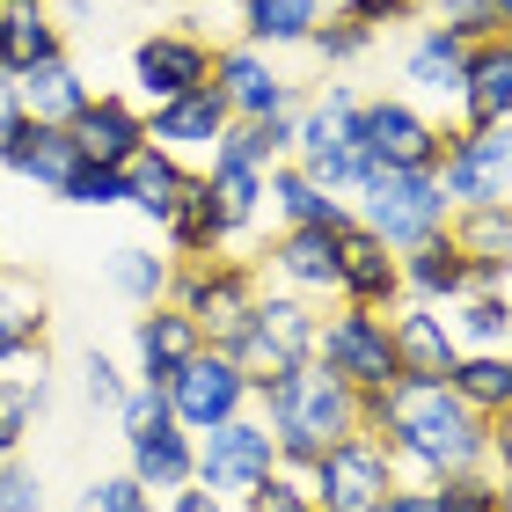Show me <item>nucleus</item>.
I'll return each mask as SVG.
<instances>
[{
    "label": "nucleus",
    "instance_id": "obj_54",
    "mask_svg": "<svg viewBox=\"0 0 512 512\" xmlns=\"http://www.w3.org/2000/svg\"><path fill=\"white\" fill-rule=\"evenodd\" d=\"M498 512H512V469H498Z\"/></svg>",
    "mask_w": 512,
    "mask_h": 512
},
{
    "label": "nucleus",
    "instance_id": "obj_55",
    "mask_svg": "<svg viewBox=\"0 0 512 512\" xmlns=\"http://www.w3.org/2000/svg\"><path fill=\"white\" fill-rule=\"evenodd\" d=\"M483 8L498 15V30H512V0H483Z\"/></svg>",
    "mask_w": 512,
    "mask_h": 512
},
{
    "label": "nucleus",
    "instance_id": "obj_35",
    "mask_svg": "<svg viewBox=\"0 0 512 512\" xmlns=\"http://www.w3.org/2000/svg\"><path fill=\"white\" fill-rule=\"evenodd\" d=\"M447 235L469 264H505L512 271V205H454Z\"/></svg>",
    "mask_w": 512,
    "mask_h": 512
},
{
    "label": "nucleus",
    "instance_id": "obj_1",
    "mask_svg": "<svg viewBox=\"0 0 512 512\" xmlns=\"http://www.w3.org/2000/svg\"><path fill=\"white\" fill-rule=\"evenodd\" d=\"M359 425L388 439L410 483H439L461 469H491V417H476L447 381H388L359 395Z\"/></svg>",
    "mask_w": 512,
    "mask_h": 512
},
{
    "label": "nucleus",
    "instance_id": "obj_40",
    "mask_svg": "<svg viewBox=\"0 0 512 512\" xmlns=\"http://www.w3.org/2000/svg\"><path fill=\"white\" fill-rule=\"evenodd\" d=\"M308 44H315L322 66H352V59L374 52V30H366V22H352V15H330V22H315Z\"/></svg>",
    "mask_w": 512,
    "mask_h": 512
},
{
    "label": "nucleus",
    "instance_id": "obj_33",
    "mask_svg": "<svg viewBox=\"0 0 512 512\" xmlns=\"http://www.w3.org/2000/svg\"><path fill=\"white\" fill-rule=\"evenodd\" d=\"M461 352H512V293H461L447 308Z\"/></svg>",
    "mask_w": 512,
    "mask_h": 512
},
{
    "label": "nucleus",
    "instance_id": "obj_10",
    "mask_svg": "<svg viewBox=\"0 0 512 512\" xmlns=\"http://www.w3.org/2000/svg\"><path fill=\"white\" fill-rule=\"evenodd\" d=\"M359 147L374 169H439L447 125L432 110H417L410 96H374V103H359Z\"/></svg>",
    "mask_w": 512,
    "mask_h": 512
},
{
    "label": "nucleus",
    "instance_id": "obj_51",
    "mask_svg": "<svg viewBox=\"0 0 512 512\" xmlns=\"http://www.w3.org/2000/svg\"><path fill=\"white\" fill-rule=\"evenodd\" d=\"M22 125V96H15V81L0 74V147H8V132Z\"/></svg>",
    "mask_w": 512,
    "mask_h": 512
},
{
    "label": "nucleus",
    "instance_id": "obj_16",
    "mask_svg": "<svg viewBox=\"0 0 512 512\" xmlns=\"http://www.w3.org/2000/svg\"><path fill=\"white\" fill-rule=\"evenodd\" d=\"M125 454H132V476L147 491H183L198 483V439L176 425L169 410H154L147 425H125Z\"/></svg>",
    "mask_w": 512,
    "mask_h": 512
},
{
    "label": "nucleus",
    "instance_id": "obj_15",
    "mask_svg": "<svg viewBox=\"0 0 512 512\" xmlns=\"http://www.w3.org/2000/svg\"><path fill=\"white\" fill-rule=\"evenodd\" d=\"M198 352H205V330L176 308V300L139 308V322H132V359H139V381H147V388H169V374H176V366H191Z\"/></svg>",
    "mask_w": 512,
    "mask_h": 512
},
{
    "label": "nucleus",
    "instance_id": "obj_3",
    "mask_svg": "<svg viewBox=\"0 0 512 512\" xmlns=\"http://www.w3.org/2000/svg\"><path fill=\"white\" fill-rule=\"evenodd\" d=\"M352 220L366 227V235H381L395 256H403V249H417V242L447 235L454 198L439 191V176H432V169H374V176H366V191L352 198Z\"/></svg>",
    "mask_w": 512,
    "mask_h": 512
},
{
    "label": "nucleus",
    "instance_id": "obj_32",
    "mask_svg": "<svg viewBox=\"0 0 512 512\" xmlns=\"http://www.w3.org/2000/svg\"><path fill=\"white\" fill-rule=\"evenodd\" d=\"M183 176H191V161H176V154H161V147H139L125 161V205H139L154 227L169 220V205L183 191Z\"/></svg>",
    "mask_w": 512,
    "mask_h": 512
},
{
    "label": "nucleus",
    "instance_id": "obj_22",
    "mask_svg": "<svg viewBox=\"0 0 512 512\" xmlns=\"http://www.w3.org/2000/svg\"><path fill=\"white\" fill-rule=\"evenodd\" d=\"M161 235H169V249L183 256V264L220 256L227 242H235V227H227L220 198H213V176H205V169L183 176V191H176V205H169V220H161Z\"/></svg>",
    "mask_w": 512,
    "mask_h": 512
},
{
    "label": "nucleus",
    "instance_id": "obj_50",
    "mask_svg": "<svg viewBox=\"0 0 512 512\" xmlns=\"http://www.w3.org/2000/svg\"><path fill=\"white\" fill-rule=\"evenodd\" d=\"M169 512H227L205 483H183V491H169Z\"/></svg>",
    "mask_w": 512,
    "mask_h": 512
},
{
    "label": "nucleus",
    "instance_id": "obj_57",
    "mask_svg": "<svg viewBox=\"0 0 512 512\" xmlns=\"http://www.w3.org/2000/svg\"><path fill=\"white\" fill-rule=\"evenodd\" d=\"M235 8H242V0H235Z\"/></svg>",
    "mask_w": 512,
    "mask_h": 512
},
{
    "label": "nucleus",
    "instance_id": "obj_39",
    "mask_svg": "<svg viewBox=\"0 0 512 512\" xmlns=\"http://www.w3.org/2000/svg\"><path fill=\"white\" fill-rule=\"evenodd\" d=\"M432 505H439V512H498V469L439 476V483H432Z\"/></svg>",
    "mask_w": 512,
    "mask_h": 512
},
{
    "label": "nucleus",
    "instance_id": "obj_45",
    "mask_svg": "<svg viewBox=\"0 0 512 512\" xmlns=\"http://www.w3.org/2000/svg\"><path fill=\"white\" fill-rule=\"evenodd\" d=\"M37 417H44V374H30V381H0V425L30 432Z\"/></svg>",
    "mask_w": 512,
    "mask_h": 512
},
{
    "label": "nucleus",
    "instance_id": "obj_25",
    "mask_svg": "<svg viewBox=\"0 0 512 512\" xmlns=\"http://www.w3.org/2000/svg\"><path fill=\"white\" fill-rule=\"evenodd\" d=\"M461 125H498L512 118V30L469 44V74H461Z\"/></svg>",
    "mask_w": 512,
    "mask_h": 512
},
{
    "label": "nucleus",
    "instance_id": "obj_44",
    "mask_svg": "<svg viewBox=\"0 0 512 512\" xmlns=\"http://www.w3.org/2000/svg\"><path fill=\"white\" fill-rule=\"evenodd\" d=\"M432 22L439 30H454L461 44H483V37H505L498 30V15L483 8V0H432Z\"/></svg>",
    "mask_w": 512,
    "mask_h": 512
},
{
    "label": "nucleus",
    "instance_id": "obj_42",
    "mask_svg": "<svg viewBox=\"0 0 512 512\" xmlns=\"http://www.w3.org/2000/svg\"><path fill=\"white\" fill-rule=\"evenodd\" d=\"M74 512H154V491H147L132 469H125V476H96V483L74 498Z\"/></svg>",
    "mask_w": 512,
    "mask_h": 512
},
{
    "label": "nucleus",
    "instance_id": "obj_9",
    "mask_svg": "<svg viewBox=\"0 0 512 512\" xmlns=\"http://www.w3.org/2000/svg\"><path fill=\"white\" fill-rule=\"evenodd\" d=\"M315 330H322L315 300H300V293H286V286H271L264 300H256L249 330L235 337V359L249 366V381H264V374H286V366L315 359Z\"/></svg>",
    "mask_w": 512,
    "mask_h": 512
},
{
    "label": "nucleus",
    "instance_id": "obj_31",
    "mask_svg": "<svg viewBox=\"0 0 512 512\" xmlns=\"http://www.w3.org/2000/svg\"><path fill=\"white\" fill-rule=\"evenodd\" d=\"M44 359V293L30 278H0V366Z\"/></svg>",
    "mask_w": 512,
    "mask_h": 512
},
{
    "label": "nucleus",
    "instance_id": "obj_19",
    "mask_svg": "<svg viewBox=\"0 0 512 512\" xmlns=\"http://www.w3.org/2000/svg\"><path fill=\"white\" fill-rule=\"evenodd\" d=\"M388 330H395V366H403V381H447L461 344L447 330V315L425 308V300H403V308H388Z\"/></svg>",
    "mask_w": 512,
    "mask_h": 512
},
{
    "label": "nucleus",
    "instance_id": "obj_28",
    "mask_svg": "<svg viewBox=\"0 0 512 512\" xmlns=\"http://www.w3.org/2000/svg\"><path fill=\"white\" fill-rule=\"evenodd\" d=\"M15 96H22V118H37V125H74L96 88H88V81H81V66L59 52V59L30 66V74L15 81Z\"/></svg>",
    "mask_w": 512,
    "mask_h": 512
},
{
    "label": "nucleus",
    "instance_id": "obj_52",
    "mask_svg": "<svg viewBox=\"0 0 512 512\" xmlns=\"http://www.w3.org/2000/svg\"><path fill=\"white\" fill-rule=\"evenodd\" d=\"M491 469H512V410L491 417Z\"/></svg>",
    "mask_w": 512,
    "mask_h": 512
},
{
    "label": "nucleus",
    "instance_id": "obj_56",
    "mask_svg": "<svg viewBox=\"0 0 512 512\" xmlns=\"http://www.w3.org/2000/svg\"><path fill=\"white\" fill-rule=\"evenodd\" d=\"M0 8H52V0H0Z\"/></svg>",
    "mask_w": 512,
    "mask_h": 512
},
{
    "label": "nucleus",
    "instance_id": "obj_37",
    "mask_svg": "<svg viewBox=\"0 0 512 512\" xmlns=\"http://www.w3.org/2000/svg\"><path fill=\"white\" fill-rule=\"evenodd\" d=\"M110 286H118L132 308H154V300H169L176 286V264L154 249H110Z\"/></svg>",
    "mask_w": 512,
    "mask_h": 512
},
{
    "label": "nucleus",
    "instance_id": "obj_24",
    "mask_svg": "<svg viewBox=\"0 0 512 512\" xmlns=\"http://www.w3.org/2000/svg\"><path fill=\"white\" fill-rule=\"evenodd\" d=\"M271 278L300 300H330L337 293V235L330 227H286L271 249Z\"/></svg>",
    "mask_w": 512,
    "mask_h": 512
},
{
    "label": "nucleus",
    "instance_id": "obj_27",
    "mask_svg": "<svg viewBox=\"0 0 512 512\" xmlns=\"http://www.w3.org/2000/svg\"><path fill=\"white\" fill-rule=\"evenodd\" d=\"M469 293V256L454 249V235H432L403 249V300H425V308H454Z\"/></svg>",
    "mask_w": 512,
    "mask_h": 512
},
{
    "label": "nucleus",
    "instance_id": "obj_17",
    "mask_svg": "<svg viewBox=\"0 0 512 512\" xmlns=\"http://www.w3.org/2000/svg\"><path fill=\"white\" fill-rule=\"evenodd\" d=\"M235 125V110L220 103V88L205 81V88H191V96H176V103H161V110H147V147H161V154H176V161H191V154H213V139Z\"/></svg>",
    "mask_w": 512,
    "mask_h": 512
},
{
    "label": "nucleus",
    "instance_id": "obj_36",
    "mask_svg": "<svg viewBox=\"0 0 512 512\" xmlns=\"http://www.w3.org/2000/svg\"><path fill=\"white\" fill-rule=\"evenodd\" d=\"M322 22V0H242V30L256 52H278V44H308Z\"/></svg>",
    "mask_w": 512,
    "mask_h": 512
},
{
    "label": "nucleus",
    "instance_id": "obj_26",
    "mask_svg": "<svg viewBox=\"0 0 512 512\" xmlns=\"http://www.w3.org/2000/svg\"><path fill=\"white\" fill-rule=\"evenodd\" d=\"M264 198H271V213L286 227H330V235L352 227V205H344L337 191H322L300 161H271V169H264Z\"/></svg>",
    "mask_w": 512,
    "mask_h": 512
},
{
    "label": "nucleus",
    "instance_id": "obj_18",
    "mask_svg": "<svg viewBox=\"0 0 512 512\" xmlns=\"http://www.w3.org/2000/svg\"><path fill=\"white\" fill-rule=\"evenodd\" d=\"M0 169L22 176V183H37V191H66L81 169V147H74V125H37V118H22L8 132V147H0Z\"/></svg>",
    "mask_w": 512,
    "mask_h": 512
},
{
    "label": "nucleus",
    "instance_id": "obj_2",
    "mask_svg": "<svg viewBox=\"0 0 512 512\" xmlns=\"http://www.w3.org/2000/svg\"><path fill=\"white\" fill-rule=\"evenodd\" d=\"M256 403H264V425L278 439V469H308L322 447L366 432L359 425V388H344L322 359H300L286 374L256 381Z\"/></svg>",
    "mask_w": 512,
    "mask_h": 512
},
{
    "label": "nucleus",
    "instance_id": "obj_30",
    "mask_svg": "<svg viewBox=\"0 0 512 512\" xmlns=\"http://www.w3.org/2000/svg\"><path fill=\"white\" fill-rule=\"evenodd\" d=\"M59 52H66V37H59L52 8H0V74L8 81H22L30 66L59 59Z\"/></svg>",
    "mask_w": 512,
    "mask_h": 512
},
{
    "label": "nucleus",
    "instance_id": "obj_46",
    "mask_svg": "<svg viewBox=\"0 0 512 512\" xmlns=\"http://www.w3.org/2000/svg\"><path fill=\"white\" fill-rule=\"evenodd\" d=\"M81 395H88V410H118L125 403V381H118V366H110L103 352L81 359Z\"/></svg>",
    "mask_w": 512,
    "mask_h": 512
},
{
    "label": "nucleus",
    "instance_id": "obj_41",
    "mask_svg": "<svg viewBox=\"0 0 512 512\" xmlns=\"http://www.w3.org/2000/svg\"><path fill=\"white\" fill-rule=\"evenodd\" d=\"M242 512H315V491L300 469H271L256 491H242Z\"/></svg>",
    "mask_w": 512,
    "mask_h": 512
},
{
    "label": "nucleus",
    "instance_id": "obj_38",
    "mask_svg": "<svg viewBox=\"0 0 512 512\" xmlns=\"http://www.w3.org/2000/svg\"><path fill=\"white\" fill-rule=\"evenodd\" d=\"M205 176H213V198H220V213H227L235 235L271 205V198H264V169H205Z\"/></svg>",
    "mask_w": 512,
    "mask_h": 512
},
{
    "label": "nucleus",
    "instance_id": "obj_48",
    "mask_svg": "<svg viewBox=\"0 0 512 512\" xmlns=\"http://www.w3.org/2000/svg\"><path fill=\"white\" fill-rule=\"evenodd\" d=\"M410 8H417V0H337V15L366 22V30H381V22H403Z\"/></svg>",
    "mask_w": 512,
    "mask_h": 512
},
{
    "label": "nucleus",
    "instance_id": "obj_20",
    "mask_svg": "<svg viewBox=\"0 0 512 512\" xmlns=\"http://www.w3.org/2000/svg\"><path fill=\"white\" fill-rule=\"evenodd\" d=\"M461 74H469V44L454 30H439V22H425V30L410 37V52H403V96L417 110L425 103H461Z\"/></svg>",
    "mask_w": 512,
    "mask_h": 512
},
{
    "label": "nucleus",
    "instance_id": "obj_12",
    "mask_svg": "<svg viewBox=\"0 0 512 512\" xmlns=\"http://www.w3.org/2000/svg\"><path fill=\"white\" fill-rule=\"evenodd\" d=\"M213 81V44L198 30H154L132 44V88H139V110H161L176 96Z\"/></svg>",
    "mask_w": 512,
    "mask_h": 512
},
{
    "label": "nucleus",
    "instance_id": "obj_43",
    "mask_svg": "<svg viewBox=\"0 0 512 512\" xmlns=\"http://www.w3.org/2000/svg\"><path fill=\"white\" fill-rule=\"evenodd\" d=\"M66 205H88V213H103V205H125V169H96V161H81L74 183L59 191Z\"/></svg>",
    "mask_w": 512,
    "mask_h": 512
},
{
    "label": "nucleus",
    "instance_id": "obj_21",
    "mask_svg": "<svg viewBox=\"0 0 512 512\" xmlns=\"http://www.w3.org/2000/svg\"><path fill=\"white\" fill-rule=\"evenodd\" d=\"M74 147L96 169H125V161L147 147V110L132 96H88V110L74 118Z\"/></svg>",
    "mask_w": 512,
    "mask_h": 512
},
{
    "label": "nucleus",
    "instance_id": "obj_11",
    "mask_svg": "<svg viewBox=\"0 0 512 512\" xmlns=\"http://www.w3.org/2000/svg\"><path fill=\"white\" fill-rule=\"evenodd\" d=\"M278 469V439H271V425L264 417H227V425H213V432H198V483L213 498H242V491H256Z\"/></svg>",
    "mask_w": 512,
    "mask_h": 512
},
{
    "label": "nucleus",
    "instance_id": "obj_53",
    "mask_svg": "<svg viewBox=\"0 0 512 512\" xmlns=\"http://www.w3.org/2000/svg\"><path fill=\"white\" fill-rule=\"evenodd\" d=\"M15 447H22V432H15V425H0V461H15Z\"/></svg>",
    "mask_w": 512,
    "mask_h": 512
},
{
    "label": "nucleus",
    "instance_id": "obj_34",
    "mask_svg": "<svg viewBox=\"0 0 512 512\" xmlns=\"http://www.w3.org/2000/svg\"><path fill=\"white\" fill-rule=\"evenodd\" d=\"M447 388L469 403L476 417H505L512 410V352H461Z\"/></svg>",
    "mask_w": 512,
    "mask_h": 512
},
{
    "label": "nucleus",
    "instance_id": "obj_8",
    "mask_svg": "<svg viewBox=\"0 0 512 512\" xmlns=\"http://www.w3.org/2000/svg\"><path fill=\"white\" fill-rule=\"evenodd\" d=\"M432 176L454 205H512V118L447 132V154Z\"/></svg>",
    "mask_w": 512,
    "mask_h": 512
},
{
    "label": "nucleus",
    "instance_id": "obj_29",
    "mask_svg": "<svg viewBox=\"0 0 512 512\" xmlns=\"http://www.w3.org/2000/svg\"><path fill=\"white\" fill-rule=\"evenodd\" d=\"M293 125L300 110H286V118H264V125H227L213 139V154H205V169H271V161H293Z\"/></svg>",
    "mask_w": 512,
    "mask_h": 512
},
{
    "label": "nucleus",
    "instance_id": "obj_6",
    "mask_svg": "<svg viewBox=\"0 0 512 512\" xmlns=\"http://www.w3.org/2000/svg\"><path fill=\"white\" fill-rule=\"evenodd\" d=\"M315 359L330 366L344 388H359V395L403 381V366H395V330H388L381 308H337V315H322Z\"/></svg>",
    "mask_w": 512,
    "mask_h": 512
},
{
    "label": "nucleus",
    "instance_id": "obj_13",
    "mask_svg": "<svg viewBox=\"0 0 512 512\" xmlns=\"http://www.w3.org/2000/svg\"><path fill=\"white\" fill-rule=\"evenodd\" d=\"M213 88H220V103L235 110L242 125H264V118L300 110V88L278 74L271 52H256V44H227V52H213Z\"/></svg>",
    "mask_w": 512,
    "mask_h": 512
},
{
    "label": "nucleus",
    "instance_id": "obj_5",
    "mask_svg": "<svg viewBox=\"0 0 512 512\" xmlns=\"http://www.w3.org/2000/svg\"><path fill=\"white\" fill-rule=\"evenodd\" d=\"M300 476H308V491H315V512H374L395 483H403L388 439H374V432H352V439H337V447H322Z\"/></svg>",
    "mask_w": 512,
    "mask_h": 512
},
{
    "label": "nucleus",
    "instance_id": "obj_23",
    "mask_svg": "<svg viewBox=\"0 0 512 512\" xmlns=\"http://www.w3.org/2000/svg\"><path fill=\"white\" fill-rule=\"evenodd\" d=\"M330 154H366L359 147V96L352 88H322V96L300 103V125H293V161H330Z\"/></svg>",
    "mask_w": 512,
    "mask_h": 512
},
{
    "label": "nucleus",
    "instance_id": "obj_7",
    "mask_svg": "<svg viewBox=\"0 0 512 512\" xmlns=\"http://www.w3.org/2000/svg\"><path fill=\"white\" fill-rule=\"evenodd\" d=\"M169 417L183 432H213V425H227V417H242L249 403H256V381H249V366L235 359V352H220V344H205V352L191 359V366H176L169 374Z\"/></svg>",
    "mask_w": 512,
    "mask_h": 512
},
{
    "label": "nucleus",
    "instance_id": "obj_4",
    "mask_svg": "<svg viewBox=\"0 0 512 512\" xmlns=\"http://www.w3.org/2000/svg\"><path fill=\"white\" fill-rule=\"evenodd\" d=\"M169 300L205 330V344L235 352V337L249 330V315H256V300H264V286H256V271L235 264V256H198V264H176Z\"/></svg>",
    "mask_w": 512,
    "mask_h": 512
},
{
    "label": "nucleus",
    "instance_id": "obj_49",
    "mask_svg": "<svg viewBox=\"0 0 512 512\" xmlns=\"http://www.w3.org/2000/svg\"><path fill=\"white\" fill-rule=\"evenodd\" d=\"M374 512H439V505H432V483H395Z\"/></svg>",
    "mask_w": 512,
    "mask_h": 512
},
{
    "label": "nucleus",
    "instance_id": "obj_14",
    "mask_svg": "<svg viewBox=\"0 0 512 512\" xmlns=\"http://www.w3.org/2000/svg\"><path fill=\"white\" fill-rule=\"evenodd\" d=\"M337 300L344 308H403V256L366 227H337Z\"/></svg>",
    "mask_w": 512,
    "mask_h": 512
},
{
    "label": "nucleus",
    "instance_id": "obj_47",
    "mask_svg": "<svg viewBox=\"0 0 512 512\" xmlns=\"http://www.w3.org/2000/svg\"><path fill=\"white\" fill-rule=\"evenodd\" d=\"M0 512H44V483L22 461H0Z\"/></svg>",
    "mask_w": 512,
    "mask_h": 512
}]
</instances>
